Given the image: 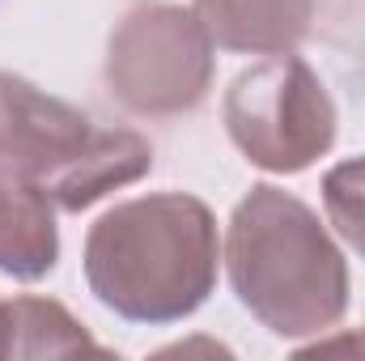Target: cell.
<instances>
[{
  "label": "cell",
  "mask_w": 365,
  "mask_h": 361,
  "mask_svg": "<svg viewBox=\"0 0 365 361\" xmlns=\"http://www.w3.org/2000/svg\"><path fill=\"white\" fill-rule=\"evenodd\" d=\"M195 17L225 51L276 56L310 34L314 0H195Z\"/></svg>",
  "instance_id": "obj_7"
},
{
  "label": "cell",
  "mask_w": 365,
  "mask_h": 361,
  "mask_svg": "<svg viewBox=\"0 0 365 361\" xmlns=\"http://www.w3.org/2000/svg\"><path fill=\"white\" fill-rule=\"evenodd\" d=\"M86 285L119 319L166 327L217 289L221 238L200 195L153 191L106 208L86 234Z\"/></svg>",
  "instance_id": "obj_1"
},
{
  "label": "cell",
  "mask_w": 365,
  "mask_h": 361,
  "mask_svg": "<svg viewBox=\"0 0 365 361\" xmlns=\"http://www.w3.org/2000/svg\"><path fill=\"white\" fill-rule=\"evenodd\" d=\"M60 260L56 200L43 183L0 171V272L13 280H43Z\"/></svg>",
  "instance_id": "obj_6"
},
{
  "label": "cell",
  "mask_w": 365,
  "mask_h": 361,
  "mask_svg": "<svg viewBox=\"0 0 365 361\" xmlns=\"http://www.w3.org/2000/svg\"><path fill=\"white\" fill-rule=\"evenodd\" d=\"M77 353L106 357V349L68 315V306H60L51 298L0 302V361L77 357Z\"/></svg>",
  "instance_id": "obj_8"
},
{
  "label": "cell",
  "mask_w": 365,
  "mask_h": 361,
  "mask_svg": "<svg viewBox=\"0 0 365 361\" xmlns=\"http://www.w3.org/2000/svg\"><path fill=\"white\" fill-rule=\"evenodd\" d=\"M323 208L327 225L365 260V153L323 175Z\"/></svg>",
  "instance_id": "obj_9"
},
{
  "label": "cell",
  "mask_w": 365,
  "mask_h": 361,
  "mask_svg": "<svg viewBox=\"0 0 365 361\" xmlns=\"http://www.w3.org/2000/svg\"><path fill=\"white\" fill-rule=\"evenodd\" d=\"M225 272L234 298L280 340L323 336L349 310V264L310 204L255 183L230 213Z\"/></svg>",
  "instance_id": "obj_2"
},
{
  "label": "cell",
  "mask_w": 365,
  "mask_h": 361,
  "mask_svg": "<svg viewBox=\"0 0 365 361\" xmlns=\"http://www.w3.org/2000/svg\"><path fill=\"white\" fill-rule=\"evenodd\" d=\"M0 171L43 183L64 213L145 179L153 145L132 128H98L86 111L17 73H0Z\"/></svg>",
  "instance_id": "obj_3"
},
{
  "label": "cell",
  "mask_w": 365,
  "mask_h": 361,
  "mask_svg": "<svg viewBox=\"0 0 365 361\" xmlns=\"http://www.w3.org/2000/svg\"><path fill=\"white\" fill-rule=\"evenodd\" d=\"M217 73V43L195 9L170 0L136 4L119 17L106 43V90L145 119H170L195 111Z\"/></svg>",
  "instance_id": "obj_5"
},
{
  "label": "cell",
  "mask_w": 365,
  "mask_h": 361,
  "mask_svg": "<svg viewBox=\"0 0 365 361\" xmlns=\"http://www.w3.org/2000/svg\"><path fill=\"white\" fill-rule=\"evenodd\" d=\"M221 119L234 149L268 175H302L314 166L336 145L340 123L327 86L293 51L242 68L225 90Z\"/></svg>",
  "instance_id": "obj_4"
}]
</instances>
